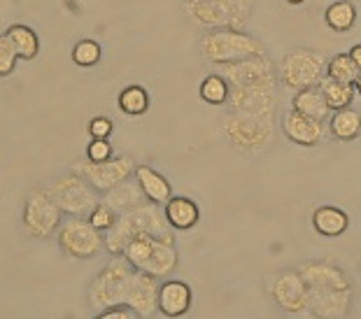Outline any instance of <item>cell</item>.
<instances>
[{
	"mask_svg": "<svg viewBox=\"0 0 361 319\" xmlns=\"http://www.w3.org/2000/svg\"><path fill=\"white\" fill-rule=\"evenodd\" d=\"M198 49H201V56L214 65H226L250 56L266 54L264 42L252 37L250 33H245V30L235 28L205 30L201 42H198Z\"/></svg>",
	"mask_w": 361,
	"mask_h": 319,
	"instance_id": "1",
	"label": "cell"
},
{
	"mask_svg": "<svg viewBox=\"0 0 361 319\" xmlns=\"http://www.w3.org/2000/svg\"><path fill=\"white\" fill-rule=\"evenodd\" d=\"M221 131L226 140L243 151V154H259L273 145L275 138V117L245 115V112L228 110V115L221 121Z\"/></svg>",
	"mask_w": 361,
	"mask_h": 319,
	"instance_id": "2",
	"label": "cell"
},
{
	"mask_svg": "<svg viewBox=\"0 0 361 319\" xmlns=\"http://www.w3.org/2000/svg\"><path fill=\"white\" fill-rule=\"evenodd\" d=\"M184 14L201 28L243 30L252 19V0H184Z\"/></svg>",
	"mask_w": 361,
	"mask_h": 319,
	"instance_id": "3",
	"label": "cell"
},
{
	"mask_svg": "<svg viewBox=\"0 0 361 319\" xmlns=\"http://www.w3.org/2000/svg\"><path fill=\"white\" fill-rule=\"evenodd\" d=\"M133 273L135 268L124 256H112L105 263V268L94 277V282L89 284V306L96 313H101L105 308L126 303L130 282H133Z\"/></svg>",
	"mask_w": 361,
	"mask_h": 319,
	"instance_id": "4",
	"label": "cell"
},
{
	"mask_svg": "<svg viewBox=\"0 0 361 319\" xmlns=\"http://www.w3.org/2000/svg\"><path fill=\"white\" fill-rule=\"evenodd\" d=\"M326 63L329 58L314 49H291L287 56L282 58L280 65V82L289 89H308L319 87V82L326 77Z\"/></svg>",
	"mask_w": 361,
	"mask_h": 319,
	"instance_id": "5",
	"label": "cell"
},
{
	"mask_svg": "<svg viewBox=\"0 0 361 319\" xmlns=\"http://www.w3.org/2000/svg\"><path fill=\"white\" fill-rule=\"evenodd\" d=\"M266 292L282 313L303 315L310 308V289L298 268L271 273L266 277Z\"/></svg>",
	"mask_w": 361,
	"mask_h": 319,
	"instance_id": "6",
	"label": "cell"
},
{
	"mask_svg": "<svg viewBox=\"0 0 361 319\" xmlns=\"http://www.w3.org/2000/svg\"><path fill=\"white\" fill-rule=\"evenodd\" d=\"M47 192L68 217H89V212L101 201L96 189L75 170L71 175H61V177L54 180L47 187Z\"/></svg>",
	"mask_w": 361,
	"mask_h": 319,
	"instance_id": "7",
	"label": "cell"
},
{
	"mask_svg": "<svg viewBox=\"0 0 361 319\" xmlns=\"http://www.w3.org/2000/svg\"><path fill=\"white\" fill-rule=\"evenodd\" d=\"M61 222H63V210L51 199L47 187L33 189V192L26 196L21 224H24V229L30 238H37V240L51 238V235L59 231Z\"/></svg>",
	"mask_w": 361,
	"mask_h": 319,
	"instance_id": "8",
	"label": "cell"
},
{
	"mask_svg": "<svg viewBox=\"0 0 361 319\" xmlns=\"http://www.w3.org/2000/svg\"><path fill=\"white\" fill-rule=\"evenodd\" d=\"M56 238L59 247L73 259H94L105 249V233L98 231L87 217H68L61 222Z\"/></svg>",
	"mask_w": 361,
	"mask_h": 319,
	"instance_id": "9",
	"label": "cell"
},
{
	"mask_svg": "<svg viewBox=\"0 0 361 319\" xmlns=\"http://www.w3.org/2000/svg\"><path fill=\"white\" fill-rule=\"evenodd\" d=\"M73 170L82 175L98 194H107L110 189L128 180L130 175H135V163L126 154H112L105 161H89V158H84V161L73 163Z\"/></svg>",
	"mask_w": 361,
	"mask_h": 319,
	"instance_id": "10",
	"label": "cell"
},
{
	"mask_svg": "<svg viewBox=\"0 0 361 319\" xmlns=\"http://www.w3.org/2000/svg\"><path fill=\"white\" fill-rule=\"evenodd\" d=\"M221 75H224L231 87H271V89H278V82H280L278 65H275L273 58L266 56V54L250 56V58L235 61V63L221 65Z\"/></svg>",
	"mask_w": 361,
	"mask_h": 319,
	"instance_id": "11",
	"label": "cell"
},
{
	"mask_svg": "<svg viewBox=\"0 0 361 319\" xmlns=\"http://www.w3.org/2000/svg\"><path fill=\"white\" fill-rule=\"evenodd\" d=\"M228 110L245 112V115L275 117L278 110V89L271 87H231L228 94Z\"/></svg>",
	"mask_w": 361,
	"mask_h": 319,
	"instance_id": "12",
	"label": "cell"
},
{
	"mask_svg": "<svg viewBox=\"0 0 361 319\" xmlns=\"http://www.w3.org/2000/svg\"><path fill=\"white\" fill-rule=\"evenodd\" d=\"M280 124H282V133L287 135V140L301 147H317L329 135V128L324 121L305 117L301 112H296L294 108L289 112H284Z\"/></svg>",
	"mask_w": 361,
	"mask_h": 319,
	"instance_id": "13",
	"label": "cell"
},
{
	"mask_svg": "<svg viewBox=\"0 0 361 319\" xmlns=\"http://www.w3.org/2000/svg\"><path fill=\"white\" fill-rule=\"evenodd\" d=\"M352 287H324L310 289L308 313L317 319H343L350 315L352 308Z\"/></svg>",
	"mask_w": 361,
	"mask_h": 319,
	"instance_id": "14",
	"label": "cell"
},
{
	"mask_svg": "<svg viewBox=\"0 0 361 319\" xmlns=\"http://www.w3.org/2000/svg\"><path fill=\"white\" fill-rule=\"evenodd\" d=\"M159 287H161V277L152 275L147 270L135 268L126 306L133 308L137 317H152L159 310Z\"/></svg>",
	"mask_w": 361,
	"mask_h": 319,
	"instance_id": "15",
	"label": "cell"
},
{
	"mask_svg": "<svg viewBox=\"0 0 361 319\" xmlns=\"http://www.w3.org/2000/svg\"><path fill=\"white\" fill-rule=\"evenodd\" d=\"M194 306V289L184 280H164L159 287V313L164 317H184Z\"/></svg>",
	"mask_w": 361,
	"mask_h": 319,
	"instance_id": "16",
	"label": "cell"
},
{
	"mask_svg": "<svg viewBox=\"0 0 361 319\" xmlns=\"http://www.w3.org/2000/svg\"><path fill=\"white\" fill-rule=\"evenodd\" d=\"M301 275L308 282V289H324V287H352L350 277L329 261H303L298 265Z\"/></svg>",
	"mask_w": 361,
	"mask_h": 319,
	"instance_id": "17",
	"label": "cell"
},
{
	"mask_svg": "<svg viewBox=\"0 0 361 319\" xmlns=\"http://www.w3.org/2000/svg\"><path fill=\"white\" fill-rule=\"evenodd\" d=\"M164 215L173 231H191L201 219V210L189 196H171V201L164 205Z\"/></svg>",
	"mask_w": 361,
	"mask_h": 319,
	"instance_id": "18",
	"label": "cell"
},
{
	"mask_svg": "<svg viewBox=\"0 0 361 319\" xmlns=\"http://www.w3.org/2000/svg\"><path fill=\"white\" fill-rule=\"evenodd\" d=\"M178 263L180 256H178V245H175V233H168L164 238L154 240V249H152V256L147 265H145V270L164 280L178 268Z\"/></svg>",
	"mask_w": 361,
	"mask_h": 319,
	"instance_id": "19",
	"label": "cell"
},
{
	"mask_svg": "<svg viewBox=\"0 0 361 319\" xmlns=\"http://www.w3.org/2000/svg\"><path fill=\"white\" fill-rule=\"evenodd\" d=\"M126 212L135 219L137 229L142 233H149V235H154V238H164V235L173 233V229L166 222V215H164V210H161V205L152 203L147 199L140 201L135 208H130Z\"/></svg>",
	"mask_w": 361,
	"mask_h": 319,
	"instance_id": "20",
	"label": "cell"
},
{
	"mask_svg": "<svg viewBox=\"0 0 361 319\" xmlns=\"http://www.w3.org/2000/svg\"><path fill=\"white\" fill-rule=\"evenodd\" d=\"M135 180L142 189V196L157 205H166L173 196V187L164 175L152 165H135Z\"/></svg>",
	"mask_w": 361,
	"mask_h": 319,
	"instance_id": "21",
	"label": "cell"
},
{
	"mask_svg": "<svg viewBox=\"0 0 361 319\" xmlns=\"http://www.w3.org/2000/svg\"><path fill=\"white\" fill-rule=\"evenodd\" d=\"M329 135L338 142H355L359 140L361 135V112L350 108H343V110H336L334 115H329Z\"/></svg>",
	"mask_w": 361,
	"mask_h": 319,
	"instance_id": "22",
	"label": "cell"
},
{
	"mask_svg": "<svg viewBox=\"0 0 361 319\" xmlns=\"http://www.w3.org/2000/svg\"><path fill=\"white\" fill-rule=\"evenodd\" d=\"M348 226H350L348 212L336 208V205H319L312 212V229L319 235H324V238H338V235L348 231Z\"/></svg>",
	"mask_w": 361,
	"mask_h": 319,
	"instance_id": "23",
	"label": "cell"
},
{
	"mask_svg": "<svg viewBox=\"0 0 361 319\" xmlns=\"http://www.w3.org/2000/svg\"><path fill=\"white\" fill-rule=\"evenodd\" d=\"M137 233H142V231L137 229L135 219L130 217L128 212H121L117 224H114L110 231H105V252H110L112 256L124 254L126 245L135 238Z\"/></svg>",
	"mask_w": 361,
	"mask_h": 319,
	"instance_id": "24",
	"label": "cell"
},
{
	"mask_svg": "<svg viewBox=\"0 0 361 319\" xmlns=\"http://www.w3.org/2000/svg\"><path fill=\"white\" fill-rule=\"evenodd\" d=\"M291 108L296 112H301L305 117L326 121L329 119V105L324 101V94H322L319 87H308V89H298L294 98H291Z\"/></svg>",
	"mask_w": 361,
	"mask_h": 319,
	"instance_id": "25",
	"label": "cell"
},
{
	"mask_svg": "<svg viewBox=\"0 0 361 319\" xmlns=\"http://www.w3.org/2000/svg\"><path fill=\"white\" fill-rule=\"evenodd\" d=\"M319 89H322V94H324V101H326L329 110H331V112L350 108L352 101H355V94H357L355 85H350V82L334 80V77H324V80H322Z\"/></svg>",
	"mask_w": 361,
	"mask_h": 319,
	"instance_id": "26",
	"label": "cell"
},
{
	"mask_svg": "<svg viewBox=\"0 0 361 319\" xmlns=\"http://www.w3.org/2000/svg\"><path fill=\"white\" fill-rule=\"evenodd\" d=\"M140 201H145L142 189H140V184H137V180L130 182V177L105 194V203H110L112 208L119 212V215H121V212L130 210V208H135Z\"/></svg>",
	"mask_w": 361,
	"mask_h": 319,
	"instance_id": "27",
	"label": "cell"
},
{
	"mask_svg": "<svg viewBox=\"0 0 361 319\" xmlns=\"http://www.w3.org/2000/svg\"><path fill=\"white\" fill-rule=\"evenodd\" d=\"M324 21L336 33H348V30H352V26L357 24V7L352 5L350 0H336V3L326 7Z\"/></svg>",
	"mask_w": 361,
	"mask_h": 319,
	"instance_id": "28",
	"label": "cell"
},
{
	"mask_svg": "<svg viewBox=\"0 0 361 319\" xmlns=\"http://www.w3.org/2000/svg\"><path fill=\"white\" fill-rule=\"evenodd\" d=\"M119 110L128 117H142L149 110V94L140 85H128L117 96Z\"/></svg>",
	"mask_w": 361,
	"mask_h": 319,
	"instance_id": "29",
	"label": "cell"
},
{
	"mask_svg": "<svg viewBox=\"0 0 361 319\" xmlns=\"http://www.w3.org/2000/svg\"><path fill=\"white\" fill-rule=\"evenodd\" d=\"M7 35H10V40L14 42V47H17L19 56L24 61H33L40 54V37H37V33L30 26L14 24L7 28Z\"/></svg>",
	"mask_w": 361,
	"mask_h": 319,
	"instance_id": "30",
	"label": "cell"
},
{
	"mask_svg": "<svg viewBox=\"0 0 361 319\" xmlns=\"http://www.w3.org/2000/svg\"><path fill=\"white\" fill-rule=\"evenodd\" d=\"M154 235L149 233H137L133 240L128 242L126 249H124V259L133 265L137 270H145V265H147L149 256H152V249H154Z\"/></svg>",
	"mask_w": 361,
	"mask_h": 319,
	"instance_id": "31",
	"label": "cell"
},
{
	"mask_svg": "<svg viewBox=\"0 0 361 319\" xmlns=\"http://www.w3.org/2000/svg\"><path fill=\"white\" fill-rule=\"evenodd\" d=\"M201 98L207 105H226L228 94H231V85L226 82V77L221 73H212L201 82Z\"/></svg>",
	"mask_w": 361,
	"mask_h": 319,
	"instance_id": "32",
	"label": "cell"
},
{
	"mask_svg": "<svg viewBox=\"0 0 361 319\" xmlns=\"http://www.w3.org/2000/svg\"><path fill=\"white\" fill-rule=\"evenodd\" d=\"M71 58H73V63L80 65V68H94V65L101 63L103 47L96 40H91V37H84V40L75 42Z\"/></svg>",
	"mask_w": 361,
	"mask_h": 319,
	"instance_id": "33",
	"label": "cell"
},
{
	"mask_svg": "<svg viewBox=\"0 0 361 319\" xmlns=\"http://www.w3.org/2000/svg\"><path fill=\"white\" fill-rule=\"evenodd\" d=\"M359 75H361V70L355 65V61H352L350 54H336V56L329 58L326 77H334V80L350 82V85H355Z\"/></svg>",
	"mask_w": 361,
	"mask_h": 319,
	"instance_id": "34",
	"label": "cell"
},
{
	"mask_svg": "<svg viewBox=\"0 0 361 319\" xmlns=\"http://www.w3.org/2000/svg\"><path fill=\"white\" fill-rule=\"evenodd\" d=\"M89 222L96 226L98 231H110L114 224H117V219H119V212L112 208L110 203H105V201H98L96 203V208L89 212Z\"/></svg>",
	"mask_w": 361,
	"mask_h": 319,
	"instance_id": "35",
	"label": "cell"
},
{
	"mask_svg": "<svg viewBox=\"0 0 361 319\" xmlns=\"http://www.w3.org/2000/svg\"><path fill=\"white\" fill-rule=\"evenodd\" d=\"M19 51L14 47V42L10 40L7 33H0V77H10L17 68V61H19Z\"/></svg>",
	"mask_w": 361,
	"mask_h": 319,
	"instance_id": "36",
	"label": "cell"
},
{
	"mask_svg": "<svg viewBox=\"0 0 361 319\" xmlns=\"http://www.w3.org/2000/svg\"><path fill=\"white\" fill-rule=\"evenodd\" d=\"M114 154L112 149V142L110 140H98V138H91V142L87 145V158L89 161H105Z\"/></svg>",
	"mask_w": 361,
	"mask_h": 319,
	"instance_id": "37",
	"label": "cell"
},
{
	"mask_svg": "<svg viewBox=\"0 0 361 319\" xmlns=\"http://www.w3.org/2000/svg\"><path fill=\"white\" fill-rule=\"evenodd\" d=\"M89 135L91 138H98V140H105V138H110L112 131H114V124H112V119H107V117H94L89 121Z\"/></svg>",
	"mask_w": 361,
	"mask_h": 319,
	"instance_id": "38",
	"label": "cell"
},
{
	"mask_svg": "<svg viewBox=\"0 0 361 319\" xmlns=\"http://www.w3.org/2000/svg\"><path fill=\"white\" fill-rule=\"evenodd\" d=\"M98 319H137V313L126 303L121 306H112V308H105L101 313H96Z\"/></svg>",
	"mask_w": 361,
	"mask_h": 319,
	"instance_id": "39",
	"label": "cell"
},
{
	"mask_svg": "<svg viewBox=\"0 0 361 319\" xmlns=\"http://www.w3.org/2000/svg\"><path fill=\"white\" fill-rule=\"evenodd\" d=\"M348 54L352 56V61H355V65L361 70V42H359V44H355V47H352V49L348 51Z\"/></svg>",
	"mask_w": 361,
	"mask_h": 319,
	"instance_id": "40",
	"label": "cell"
},
{
	"mask_svg": "<svg viewBox=\"0 0 361 319\" xmlns=\"http://www.w3.org/2000/svg\"><path fill=\"white\" fill-rule=\"evenodd\" d=\"M355 89H357V94L361 96V75H359V77H357V82H355Z\"/></svg>",
	"mask_w": 361,
	"mask_h": 319,
	"instance_id": "41",
	"label": "cell"
},
{
	"mask_svg": "<svg viewBox=\"0 0 361 319\" xmlns=\"http://www.w3.org/2000/svg\"><path fill=\"white\" fill-rule=\"evenodd\" d=\"M287 3H291V5H301V3H305V0H287Z\"/></svg>",
	"mask_w": 361,
	"mask_h": 319,
	"instance_id": "42",
	"label": "cell"
}]
</instances>
